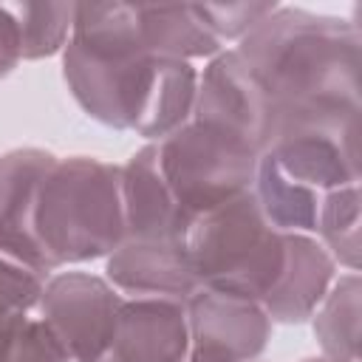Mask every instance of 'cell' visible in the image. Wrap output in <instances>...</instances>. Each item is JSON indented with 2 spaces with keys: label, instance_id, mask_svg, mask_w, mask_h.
I'll use <instances>...</instances> for the list:
<instances>
[{
  "label": "cell",
  "instance_id": "22",
  "mask_svg": "<svg viewBox=\"0 0 362 362\" xmlns=\"http://www.w3.org/2000/svg\"><path fill=\"white\" fill-rule=\"evenodd\" d=\"M280 3H192L204 28L226 48V42H240L249 31H255Z\"/></svg>",
  "mask_w": 362,
  "mask_h": 362
},
{
  "label": "cell",
  "instance_id": "8",
  "mask_svg": "<svg viewBox=\"0 0 362 362\" xmlns=\"http://www.w3.org/2000/svg\"><path fill=\"white\" fill-rule=\"evenodd\" d=\"M187 362H257L274 322L260 303L201 286L187 297Z\"/></svg>",
  "mask_w": 362,
  "mask_h": 362
},
{
  "label": "cell",
  "instance_id": "3",
  "mask_svg": "<svg viewBox=\"0 0 362 362\" xmlns=\"http://www.w3.org/2000/svg\"><path fill=\"white\" fill-rule=\"evenodd\" d=\"M34 235L54 272L107 257L127 238L122 164L57 156L37 192Z\"/></svg>",
  "mask_w": 362,
  "mask_h": 362
},
{
  "label": "cell",
  "instance_id": "23",
  "mask_svg": "<svg viewBox=\"0 0 362 362\" xmlns=\"http://www.w3.org/2000/svg\"><path fill=\"white\" fill-rule=\"evenodd\" d=\"M23 62L20 57V37L14 17L6 3H0V79H6L17 65Z\"/></svg>",
  "mask_w": 362,
  "mask_h": 362
},
{
  "label": "cell",
  "instance_id": "18",
  "mask_svg": "<svg viewBox=\"0 0 362 362\" xmlns=\"http://www.w3.org/2000/svg\"><path fill=\"white\" fill-rule=\"evenodd\" d=\"M359 229H362L359 184H348L325 192L320 204L314 238L325 246V252L334 257L337 269L342 272H359V263H362Z\"/></svg>",
  "mask_w": 362,
  "mask_h": 362
},
{
  "label": "cell",
  "instance_id": "10",
  "mask_svg": "<svg viewBox=\"0 0 362 362\" xmlns=\"http://www.w3.org/2000/svg\"><path fill=\"white\" fill-rule=\"evenodd\" d=\"M263 156L286 178L322 195L359 184V119L288 127L269 141Z\"/></svg>",
  "mask_w": 362,
  "mask_h": 362
},
{
  "label": "cell",
  "instance_id": "15",
  "mask_svg": "<svg viewBox=\"0 0 362 362\" xmlns=\"http://www.w3.org/2000/svg\"><path fill=\"white\" fill-rule=\"evenodd\" d=\"M339 269L325 246L314 235H291L288 263L286 272L263 303V311L274 325H300L308 322L322 297L328 294L331 283L337 280Z\"/></svg>",
  "mask_w": 362,
  "mask_h": 362
},
{
  "label": "cell",
  "instance_id": "2",
  "mask_svg": "<svg viewBox=\"0 0 362 362\" xmlns=\"http://www.w3.org/2000/svg\"><path fill=\"white\" fill-rule=\"evenodd\" d=\"M62 79L74 102L99 124L161 141L192 119L198 68L158 57H99L68 40Z\"/></svg>",
  "mask_w": 362,
  "mask_h": 362
},
{
  "label": "cell",
  "instance_id": "5",
  "mask_svg": "<svg viewBox=\"0 0 362 362\" xmlns=\"http://www.w3.org/2000/svg\"><path fill=\"white\" fill-rule=\"evenodd\" d=\"M153 144L161 178L189 226L201 215L252 189L260 150L223 127L189 119Z\"/></svg>",
  "mask_w": 362,
  "mask_h": 362
},
{
  "label": "cell",
  "instance_id": "20",
  "mask_svg": "<svg viewBox=\"0 0 362 362\" xmlns=\"http://www.w3.org/2000/svg\"><path fill=\"white\" fill-rule=\"evenodd\" d=\"M0 362H71L37 314L0 320Z\"/></svg>",
  "mask_w": 362,
  "mask_h": 362
},
{
  "label": "cell",
  "instance_id": "21",
  "mask_svg": "<svg viewBox=\"0 0 362 362\" xmlns=\"http://www.w3.org/2000/svg\"><path fill=\"white\" fill-rule=\"evenodd\" d=\"M48 277V272L0 246V320L34 314Z\"/></svg>",
  "mask_w": 362,
  "mask_h": 362
},
{
  "label": "cell",
  "instance_id": "24",
  "mask_svg": "<svg viewBox=\"0 0 362 362\" xmlns=\"http://www.w3.org/2000/svg\"><path fill=\"white\" fill-rule=\"evenodd\" d=\"M300 362H328V359H322V356H305V359H300Z\"/></svg>",
  "mask_w": 362,
  "mask_h": 362
},
{
  "label": "cell",
  "instance_id": "16",
  "mask_svg": "<svg viewBox=\"0 0 362 362\" xmlns=\"http://www.w3.org/2000/svg\"><path fill=\"white\" fill-rule=\"evenodd\" d=\"M359 320H362L359 272H339L328 294L308 320L320 345V356L328 362H362Z\"/></svg>",
  "mask_w": 362,
  "mask_h": 362
},
{
  "label": "cell",
  "instance_id": "17",
  "mask_svg": "<svg viewBox=\"0 0 362 362\" xmlns=\"http://www.w3.org/2000/svg\"><path fill=\"white\" fill-rule=\"evenodd\" d=\"M252 195L274 229L297 232V235H314L322 192H314V189L286 178L263 153L257 158Z\"/></svg>",
  "mask_w": 362,
  "mask_h": 362
},
{
  "label": "cell",
  "instance_id": "9",
  "mask_svg": "<svg viewBox=\"0 0 362 362\" xmlns=\"http://www.w3.org/2000/svg\"><path fill=\"white\" fill-rule=\"evenodd\" d=\"M192 119L223 127L260 153L266 150L272 139V107L257 76L235 45L218 51L198 71Z\"/></svg>",
  "mask_w": 362,
  "mask_h": 362
},
{
  "label": "cell",
  "instance_id": "19",
  "mask_svg": "<svg viewBox=\"0 0 362 362\" xmlns=\"http://www.w3.org/2000/svg\"><path fill=\"white\" fill-rule=\"evenodd\" d=\"M17 37L23 59H45L62 54L74 31L76 3H6Z\"/></svg>",
  "mask_w": 362,
  "mask_h": 362
},
{
  "label": "cell",
  "instance_id": "4",
  "mask_svg": "<svg viewBox=\"0 0 362 362\" xmlns=\"http://www.w3.org/2000/svg\"><path fill=\"white\" fill-rule=\"evenodd\" d=\"M291 235L266 221L249 189L192 221L184 246L201 286L263 305L286 272Z\"/></svg>",
  "mask_w": 362,
  "mask_h": 362
},
{
  "label": "cell",
  "instance_id": "12",
  "mask_svg": "<svg viewBox=\"0 0 362 362\" xmlns=\"http://www.w3.org/2000/svg\"><path fill=\"white\" fill-rule=\"evenodd\" d=\"M187 308L178 300L124 297L113 337L96 362H187Z\"/></svg>",
  "mask_w": 362,
  "mask_h": 362
},
{
  "label": "cell",
  "instance_id": "11",
  "mask_svg": "<svg viewBox=\"0 0 362 362\" xmlns=\"http://www.w3.org/2000/svg\"><path fill=\"white\" fill-rule=\"evenodd\" d=\"M105 280L122 297H156L187 303L201 288L184 240H133L124 238L105 257Z\"/></svg>",
  "mask_w": 362,
  "mask_h": 362
},
{
  "label": "cell",
  "instance_id": "1",
  "mask_svg": "<svg viewBox=\"0 0 362 362\" xmlns=\"http://www.w3.org/2000/svg\"><path fill=\"white\" fill-rule=\"evenodd\" d=\"M235 48L269 99L272 139L300 124L359 119L362 34L356 23L277 6Z\"/></svg>",
  "mask_w": 362,
  "mask_h": 362
},
{
  "label": "cell",
  "instance_id": "13",
  "mask_svg": "<svg viewBox=\"0 0 362 362\" xmlns=\"http://www.w3.org/2000/svg\"><path fill=\"white\" fill-rule=\"evenodd\" d=\"M54 161L57 156L42 147H14L0 156V246L48 274L54 269L37 243L34 209L40 184Z\"/></svg>",
  "mask_w": 362,
  "mask_h": 362
},
{
  "label": "cell",
  "instance_id": "6",
  "mask_svg": "<svg viewBox=\"0 0 362 362\" xmlns=\"http://www.w3.org/2000/svg\"><path fill=\"white\" fill-rule=\"evenodd\" d=\"M71 42L99 57H158L192 65L223 51L198 20L192 3H76Z\"/></svg>",
  "mask_w": 362,
  "mask_h": 362
},
{
  "label": "cell",
  "instance_id": "25",
  "mask_svg": "<svg viewBox=\"0 0 362 362\" xmlns=\"http://www.w3.org/2000/svg\"><path fill=\"white\" fill-rule=\"evenodd\" d=\"M257 362H263V359H257Z\"/></svg>",
  "mask_w": 362,
  "mask_h": 362
},
{
  "label": "cell",
  "instance_id": "7",
  "mask_svg": "<svg viewBox=\"0 0 362 362\" xmlns=\"http://www.w3.org/2000/svg\"><path fill=\"white\" fill-rule=\"evenodd\" d=\"M122 303L124 297L105 274L68 269L48 277L34 314L71 362H96L113 337Z\"/></svg>",
  "mask_w": 362,
  "mask_h": 362
},
{
  "label": "cell",
  "instance_id": "14",
  "mask_svg": "<svg viewBox=\"0 0 362 362\" xmlns=\"http://www.w3.org/2000/svg\"><path fill=\"white\" fill-rule=\"evenodd\" d=\"M122 206L124 232L133 240H184L189 232V223L161 178L153 141L122 164Z\"/></svg>",
  "mask_w": 362,
  "mask_h": 362
}]
</instances>
